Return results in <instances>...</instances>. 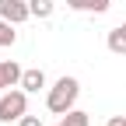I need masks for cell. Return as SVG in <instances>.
<instances>
[{"mask_svg": "<svg viewBox=\"0 0 126 126\" xmlns=\"http://www.w3.org/2000/svg\"><path fill=\"white\" fill-rule=\"evenodd\" d=\"M77 94H81L77 77H60V81L49 88V94H46V105H49L53 116H67L74 109V102H77Z\"/></svg>", "mask_w": 126, "mask_h": 126, "instance_id": "obj_1", "label": "cell"}, {"mask_svg": "<svg viewBox=\"0 0 126 126\" xmlns=\"http://www.w3.org/2000/svg\"><path fill=\"white\" fill-rule=\"evenodd\" d=\"M28 112V91H4L0 94V123H18Z\"/></svg>", "mask_w": 126, "mask_h": 126, "instance_id": "obj_2", "label": "cell"}, {"mask_svg": "<svg viewBox=\"0 0 126 126\" xmlns=\"http://www.w3.org/2000/svg\"><path fill=\"white\" fill-rule=\"evenodd\" d=\"M0 18L21 25V21L32 18V7H28V0H0Z\"/></svg>", "mask_w": 126, "mask_h": 126, "instance_id": "obj_3", "label": "cell"}, {"mask_svg": "<svg viewBox=\"0 0 126 126\" xmlns=\"http://www.w3.org/2000/svg\"><path fill=\"white\" fill-rule=\"evenodd\" d=\"M21 67H18V63H14V60H4V63H0V91H4V88H14V84H21Z\"/></svg>", "mask_w": 126, "mask_h": 126, "instance_id": "obj_4", "label": "cell"}, {"mask_svg": "<svg viewBox=\"0 0 126 126\" xmlns=\"http://www.w3.org/2000/svg\"><path fill=\"white\" fill-rule=\"evenodd\" d=\"M21 88H25L28 94H39V91L46 88V74H42L39 67H35V70H25V74H21Z\"/></svg>", "mask_w": 126, "mask_h": 126, "instance_id": "obj_5", "label": "cell"}, {"mask_svg": "<svg viewBox=\"0 0 126 126\" xmlns=\"http://www.w3.org/2000/svg\"><path fill=\"white\" fill-rule=\"evenodd\" d=\"M109 49H112L116 56H126V21L109 32Z\"/></svg>", "mask_w": 126, "mask_h": 126, "instance_id": "obj_6", "label": "cell"}, {"mask_svg": "<svg viewBox=\"0 0 126 126\" xmlns=\"http://www.w3.org/2000/svg\"><path fill=\"white\" fill-rule=\"evenodd\" d=\"M74 11H91V14H105L109 11V0H67Z\"/></svg>", "mask_w": 126, "mask_h": 126, "instance_id": "obj_7", "label": "cell"}, {"mask_svg": "<svg viewBox=\"0 0 126 126\" xmlns=\"http://www.w3.org/2000/svg\"><path fill=\"white\" fill-rule=\"evenodd\" d=\"M18 42V32H14V21L7 18H0V49H7V46Z\"/></svg>", "mask_w": 126, "mask_h": 126, "instance_id": "obj_8", "label": "cell"}, {"mask_svg": "<svg viewBox=\"0 0 126 126\" xmlns=\"http://www.w3.org/2000/svg\"><path fill=\"white\" fill-rule=\"evenodd\" d=\"M63 126H91V119H88V112H81V109H70L67 116L60 119Z\"/></svg>", "mask_w": 126, "mask_h": 126, "instance_id": "obj_9", "label": "cell"}, {"mask_svg": "<svg viewBox=\"0 0 126 126\" xmlns=\"http://www.w3.org/2000/svg\"><path fill=\"white\" fill-rule=\"evenodd\" d=\"M28 7H32V18H49L53 14V0H28Z\"/></svg>", "mask_w": 126, "mask_h": 126, "instance_id": "obj_10", "label": "cell"}, {"mask_svg": "<svg viewBox=\"0 0 126 126\" xmlns=\"http://www.w3.org/2000/svg\"><path fill=\"white\" fill-rule=\"evenodd\" d=\"M18 126H42V119H39V116H28V112H25V116L18 119Z\"/></svg>", "mask_w": 126, "mask_h": 126, "instance_id": "obj_11", "label": "cell"}, {"mask_svg": "<svg viewBox=\"0 0 126 126\" xmlns=\"http://www.w3.org/2000/svg\"><path fill=\"white\" fill-rule=\"evenodd\" d=\"M105 126H126V116H112V119H109Z\"/></svg>", "mask_w": 126, "mask_h": 126, "instance_id": "obj_12", "label": "cell"}, {"mask_svg": "<svg viewBox=\"0 0 126 126\" xmlns=\"http://www.w3.org/2000/svg\"><path fill=\"white\" fill-rule=\"evenodd\" d=\"M60 126H63V123H60Z\"/></svg>", "mask_w": 126, "mask_h": 126, "instance_id": "obj_13", "label": "cell"}]
</instances>
